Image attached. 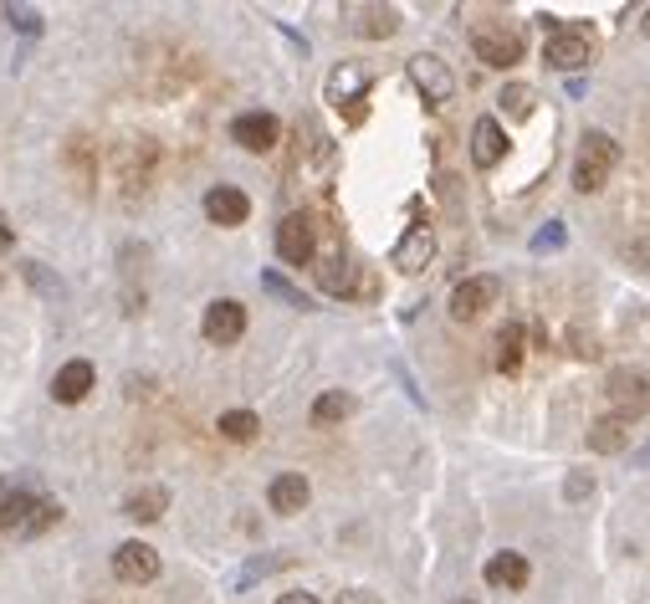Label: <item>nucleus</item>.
<instances>
[{"label": "nucleus", "instance_id": "1", "mask_svg": "<svg viewBox=\"0 0 650 604\" xmlns=\"http://www.w3.org/2000/svg\"><path fill=\"white\" fill-rule=\"evenodd\" d=\"M615 165H619V144L610 134H600V129H589L583 144H579V159H574V190H583V195H600V190L610 185Z\"/></svg>", "mask_w": 650, "mask_h": 604}, {"label": "nucleus", "instance_id": "2", "mask_svg": "<svg viewBox=\"0 0 650 604\" xmlns=\"http://www.w3.org/2000/svg\"><path fill=\"white\" fill-rule=\"evenodd\" d=\"M471 51L486 68H513V62H522V32L507 26V21H477L471 26Z\"/></svg>", "mask_w": 650, "mask_h": 604}, {"label": "nucleus", "instance_id": "3", "mask_svg": "<svg viewBox=\"0 0 650 604\" xmlns=\"http://www.w3.org/2000/svg\"><path fill=\"white\" fill-rule=\"evenodd\" d=\"M543 62H549L553 72H579L594 62V36H589V26H558V32L543 41Z\"/></svg>", "mask_w": 650, "mask_h": 604}, {"label": "nucleus", "instance_id": "4", "mask_svg": "<svg viewBox=\"0 0 650 604\" xmlns=\"http://www.w3.org/2000/svg\"><path fill=\"white\" fill-rule=\"evenodd\" d=\"M328 102L338 113H349V123H364V102H369V72L359 62H344V68L328 72Z\"/></svg>", "mask_w": 650, "mask_h": 604}, {"label": "nucleus", "instance_id": "5", "mask_svg": "<svg viewBox=\"0 0 650 604\" xmlns=\"http://www.w3.org/2000/svg\"><path fill=\"white\" fill-rule=\"evenodd\" d=\"M405 72H410V83L420 87V98L431 102V108H446V102L456 98V77H450V68L441 62V57H431V51L410 57V62H405Z\"/></svg>", "mask_w": 650, "mask_h": 604}, {"label": "nucleus", "instance_id": "6", "mask_svg": "<svg viewBox=\"0 0 650 604\" xmlns=\"http://www.w3.org/2000/svg\"><path fill=\"white\" fill-rule=\"evenodd\" d=\"M201 328H205L210 343H220V349H226V343H241V334H246V307H241L236 298H216L210 307H205Z\"/></svg>", "mask_w": 650, "mask_h": 604}, {"label": "nucleus", "instance_id": "7", "mask_svg": "<svg viewBox=\"0 0 650 604\" xmlns=\"http://www.w3.org/2000/svg\"><path fill=\"white\" fill-rule=\"evenodd\" d=\"M431 256H435V231L425 226V220H416V226H410V231H405L400 241H395L389 262H395L400 271H410V277H416V271L431 267Z\"/></svg>", "mask_w": 650, "mask_h": 604}, {"label": "nucleus", "instance_id": "8", "mask_svg": "<svg viewBox=\"0 0 650 604\" xmlns=\"http://www.w3.org/2000/svg\"><path fill=\"white\" fill-rule=\"evenodd\" d=\"M113 573L123 579V584H149V579H159V554H154L149 543H118L113 554Z\"/></svg>", "mask_w": 650, "mask_h": 604}, {"label": "nucleus", "instance_id": "9", "mask_svg": "<svg viewBox=\"0 0 650 604\" xmlns=\"http://www.w3.org/2000/svg\"><path fill=\"white\" fill-rule=\"evenodd\" d=\"M277 134H282V123L272 113H241L231 123V144H241L246 154H267L277 149Z\"/></svg>", "mask_w": 650, "mask_h": 604}, {"label": "nucleus", "instance_id": "10", "mask_svg": "<svg viewBox=\"0 0 650 604\" xmlns=\"http://www.w3.org/2000/svg\"><path fill=\"white\" fill-rule=\"evenodd\" d=\"M277 252H282V262H292V267H308V262H313V220L302 216V210L282 216V226H277Z\"/></svg>", "mask_w": 650, "mask_h": 604}, {"label": "nucleus", "instance_id": "11", "mask_svg": "<svg viewBox=\"0 0 650 604\" xmlns=\"http://www.w3.org/2000/svg\"><path fill=\"white\" fill-rule=\"evenodd\" d=\"M497 292H502V282L497 277H467V282L450 292V318H477V313H486L492 302H497Z\"/></svg>", "mask_w": 650, "mask_h": 604}, {"label": "nucleus", "instance_id": "12", "mask_svg": "<svg viewBox=\"0 0 650 604\" xmlns=\"http://www.w3.org/2000/svg\"><path fill=\"white\" fill-rule=\"evenodd\" d=\"M502 154H507V134H502L497 118H477L471 129V165L477 169H497Z\"/></svg>", "mask_w": 650, "mask_h": 604}, {"label": "nucleus", "instance_id": "13", "mask_svg": "<svg viewBox=\"0 0 650 604\" xmlns=\"http://www.w3.org/2000/svg\"><path fill=\"white\" fill-rule=\"evenodd\" d=\"M93 364L87 359H72V364H62L57 370V379H51V400L57 404H77V400H87V389H93Z\"/></svg>", "mask_w": 650, "mask_h": 604}, {"label": "nucleus", "instance_id": "14", "mask_svg": "<svg viewBox=\"0 0 650 604\" xmlns=\"http://www.w3.org/2000/svg\"><path fill=\"white\" fill-rule=\"evenodd\" d=\"M630 446V415L625 410H615V415H600L594 425H589V451L600 456H615Z\"/></svg>", "mask_w": 650, "mask_h": 604}, {"label": "nucleus", "instance_id": "15", "mask_svg": "<svg viewBox=\"0 0 650 604\" xmlns=\"http://www.w3.org/2000/svg\"><path fill=\"white\" fill-rule=\"evenodd\" d=\"M205 216L216 220V226H246L251 201L236 185H216L210 195H205Z\"/></svg>", "mask_w": 650, "mask_h": 604}, {"label": "nucleus", "instance_id": "16", "mask_svg": "<svg viewBox=\"0 0 650 604\" xmlns=\"http://www.w3.org/2000/svg\"><path fill=\"white\" fill-rule=\"evenodd\" d=\"M349 16H359L353 32L369 36V41H384V36L400 32V11H395V5H353Z\"/></svg>", "mask_w": 650, "mask_h": 604}, {"label": "nucleus", "instance_id": "17", "mask_svg": "<svg viewBox=\"0 0 650 604\" xmlns=\"http://www.w3.org/2000/svg\"><path fill=\"white\" fill-rule=\"evenodd\" d=\"M528 573L533 569H528V558L522 554H492L486 558V569H482V579L492 589H522L528 584Z\"/></svg>", "mask_w": 650, "mask_h": 604}, {"label": "nucleus", "instance_id": "18", "mask_svg": "<svg viewBox=\"0 0 650 604\" xmlns=\"http://www.w3.org/2000/svg\"><path fill=\"white\" fill-rule=\"evenodd\" d=\"M267 503H272V512L292 518V512H302V507H308V482H302L298 471H282V476L267 487Z\"/></svg>", "mask_w": 650, "mask_h": 604}, {"label": "nucleus", "instance_id": "19", "mask_svg": "<svg viewBox=\"0 0 650 604\" xmlns=\"http://www.w3.org/2000/svg\"><path fill=\"white\" fill-rule=\"evenodd\" d=\"M165 512H169L165 487H139V492H129V503H123V518H134V522H159Z\"/></svg>", "mask_w": 650, "mask_h": 604}, {"label": "nucleus", "instance_id": "20", "mask_svg": "<svg viewBox=\"0 0 650 604\" xmlns=\"http://www.w3.org/2000/svg\"><path fill=\"white\" fill-rule=\"evenodd\" d=\"M522 343H528V328H522L517 318L497 328V370L502 374H517V364H522Z\"/></svg>", "mask_w": 650, "mask_h": 604}, {"label": "nucleus", "instance_id": "21", "mask_svg": "<svg viewBox=\"0 0 650 604\" xmlns=\"http://www.w3.org/2000/svg\"><path fill=\"white\" fill-rule=\"evenodd\" d=\"M98 144L93 138H72L68 144V169L77 174V190H93V180H98Z\"/></svg>", "mask_w": 650, "mask_h": 604}, {"label": "nucleus", "instance_id": "22", "mask_svg": "<svg viewBox=\"0 0 650 604\" xmlns=\"http://www.w3.org/2000/svg\"><path fill=\"white\" fill-rule=\"evenodd\" d=\"M610 395H615L619 404L630 400V410H646V370H615L610 374ZM625 410V415H630Z\"/></svg>", "mask_w": 650, "mask_h": 604}, {"label": "nucleus", "instance_id": "23", "mask_svg": "<svg viewBox=\"0 0 650 604\" xmlns=\"http://www.w3.org/2000/svg\"><path fill=\"white\" fill-rule=\"evenodd\" d=\"M57 518H62V507L51 503V497H36L32 512L16 522V537H41L47 528H57Z\"/></svg>", "mask_w": 650, "mask_h": 604}, {"label": "nucleus", "instance_id": "24", "mask_svg": "<svg viewBox=\"0 0 650 604\" xmlns=\"http://www.w3.org/2000/svg\"><path fill=\"white\" fill-rule=\"evenodd\" d=\"M349 415H353V395H344V389H328V395L313 400V425H338Z\"/></svg>", "mask_w": 650, "mask_h": 604}, {"label": "nucleus", "instance_id": "25", "mask_svg": "<svg viewBox=\"0 0 650 604\" xmlns=\"http://www.w3.org/2000/svg\"><path fill=\"white\" fill-rule=\"evenodd\" d=\"M220 436L226 440H251L256 436V431H262V420L251 415V410H226V415H220V425H216Z\"/></svg>", "mask_w": 650, "mask_h": 604}, {"label": "nucleus", "instance_id": "26", "mask_svg": "<svg viewBox=\"0 0 650 604\" xmlns=\"http://www.w3.org/2000/svg\"><path fill=\"white\" fill-rule=\"evenodd\" d=\"M32 492H5V497H0V533H16V522L26 518V512H32Z\"/></svg>", "mask_w": 650, "mask_h": 604}, {"label": "nucleus", "instance_id": "27", "mask_svg": "<svg viewBox=\"0 0 650 604\" xmlns=\"http://www.w3.org/2000/svg\"><path fill=\"white\" fill-rule=\"evenodd\" d=\"M317 282H323V292L344 298V292H349V262H344V256H328V262H323V271H317Z\"/></svg>", "mask_w": 650, "mask_h": 604}, {"label": "nucleus", "instance_id": "28", "mask_svg": "<svg viewBox=\"0 0 650 604\" xmlns=\"http://www.w3.org/2000/svg\"><path fill=\"white\" fill-rule=\"evenodd\" d=\"M502 108H507V113H513V118H533V102H538V93H533V87H522V83H513V87H507V93H502Z\"/></svg>", "mask_w": 650, "mask_h": 604}, {"label": "nucleus", "instance_id": "29", "mask_svg": "<svg viewBox=\"0 0 650 604\" xmlns=\"http://www.w3.org/2000/svg\"><path fill=\"white\" fill-rule=\"evenodd\" d=\"M5 21H11L16 32H26V36L41 32V11H32V5H5Z\"/></svg>", "mask_w": 650, "mask_h": 604}, {"label": "nucleus", "instance_id": "30", "mask_svg": "<svg viewBox=\"0 0 650 604\" xmlns=\"http://www.w3.org/2000/svg\"><path fill=\"white\" fill-rule=\"evenodd\" d=\"M262 287H267L272 298L292 302V307H308V298H302V292H298V287H292V282H282V277H277V271H267V277H262Z\"/></svg>", "mask_w": 650, "mask_h": 604}, {"label": "nucleus", "instance_id": "31", "mask_svg": "<svg viewBox=\"0 0 650 604\" xmlns=\"http://www.w3.org/2000/svg\"><path fill=\"white\" fill-rule=\"evenodd\" d=\"M564 241H568L564 220H549V226H543V231L533 235V252H558V246H564Z\"/></svg>", "mask_w": 650, "mask_h": 604}, {"label": "nucleus", "instance_id": "32", "mask_svg": "<svg viewBox=\"0 0 650 604\" xmlns=\"http://www.w3.org/2000/svg\"><path fill=\"white\" fill-rule=\"evenodd\" d=\"M338 604H380V594H369V589H344Z\"/></svg>", "mask_w": 650, "mask_h": 604}, {"label": "nucleus", "instance_id": "33", "mask_svg": "<svg viewBox=\"0 0 650 604\" xmlns=\"http://www.w3.org/2000/svg\"><path fill=\"white\" fill-rule=\"evenodd\" d=\"M583 492H594V482H583V476H568V497H583Z\"/></svg>", "mask_w": 650, "mask_h": 604}, {"label": "nucleus", "instance_id": "34", "mask_svg": "<svg viewBox=\"0 0 650 604\" xmlns=\"http://www.w3.org/2000/svg\"><path fill=\"white\" fill-rule=\"evenodd\" d=\"M277 604H317V600H313V594H302V589H298V594H282V600H277Z\"/></svg>", "mask_w": 650, "mask_h": 604}, {"label": "nucleus", "instance_id": "35", "mask_svg": "<svg viewBox=\"0 0 650 604\" xmlns=\"http://www.w3.org/2000/svg\"><path fill=\"white\" fill-rule=\"evenodd\" d=\"M11 241H16V235H11V226L0 220V246H11Z\"/></svg>", "mask_w": 650, "mask_h": 604}, {"label": "nucleus", "instance_id": "36", "mask_svg": "<svg viewBox=\"0 0 650 604\" xmlns=\"http://www.w3.org/2000/svg\"><path fill=\"white\" fill-rule=\"evenodd\" d=\"M0 497H5V482H0Z\"/></svg>", "mask_w": 650, "mask_h": 604}, {"label": "nucleus", "instance_id": "37", "mask_svg": "<svg viewBox=\"0 0 650 604\" xmlns=\"http://www.w3.org/2000/svg\"><path fill=\"white\" fill-rule=\"evenodd\" d=\"M0 287H5V277H0Z\"/></svg>", "mask_w": 650, "mask_h": 604}]
</instances>
